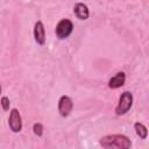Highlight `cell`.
Returning <instances> with one entry per match:
<instances>
[{"mask_svg": "<svg viewBox=\"0 0 149 149\" xmlns=\"http://www.w3.org/2000/svg\"><path fill=\"white\" fill-rule=\"evenodd\" d=\"M100 146L105 149H130V140L121 134L106 135L100 139Z\"/></svg>", "mask_w": 149, "mask_h": 149, "instance_id": "obj_1", "label": "cell"}, {"mask_svg": "<svg viewBox=\"0 0 149 149\" xmlns=\"http://www.w3.org/2000/svg\"><path fill=\"white\" fill-rule=\"evenodd\" d=\"M132 105H133V94L130 92H128V91H125L120 95L119 104L115 107V113L118 115H123L130 109Z\"/></svg>", "mask_w": 149, "mask_h": 149, "instance_id": "obj_2", "label": "cell"}, {"mask_svg": "<svg viewBox=\"0 0 149 149\" xmlns=\"http://www.w3.org/2000/svg\"><path fill=\"white\" fill-rule=\"evenodd\" d=\"M73 30V24L70 20L68 19H63L58 22L57 27H56V35L58 38L63 40V38H66L70 36V34L72 33Z\"/></svg>", "mask_w": 149, "mask_h": 149, "instance_id": "obj_3", "label": "cell"}, {"mask_svg": "<svg viewBox=\"0 0 149 149\" xmlns=\"http://www.w3.org/2000/svg\"><path fill=\"white\" fill-rule=\"evenodd\" d=\"M8 125L12 132L14 133H19L22 129V120H21V115L20 112L16 108H13L10 111L9 114V119H8Z\"/></svg>", "mask_w": 149, "mask_h": 149, "instance_id": "obj_4", "label": "cell"}, {"mask_svg": "<svg viewBox=\"0 0 149 149\" xmlns=\"http://www.w3.org/2000/svg\"><path fill=\"white\" fill-rule=\"evenodd\" d=\"M73 107V102L71 100L70 97L68 95H63L61 97L59 101H58V112L61 114V116H68L70 114V112L72 111Z\"/></svg>", "mask_w": 149, "mask_h": 149, "instance_id": "obj_5", "label": "cell"}, {"mask_svg": "<svg viewBox=\"0 0 149 149\" xmlns=\"http://www.w3.org/2000/svg\"><path fill=\"white\" fill-rule=\"evenodd\" d=\"M34 37L37 44L43 45L45 42V30H44V26L41 21H37L35 23L34 27Z\"/></svg>", "mask_w": 149, "mask_h": 149, "instance_id": "obj_6", "label": "cell"}, {"mask_svg": "<svg viewBox=\"0 0 149 149\" xmlns=\"http://www.w3.org/2000/svg\"><path fill=\"white\" fill-rule=\"evenodd\" d=\"M126 81V76L123 72H118L115 76H113L109 81H108V86L109 88H119L121 86H123Z\"/></svg>", "mask_w": 149, "mask_h": 149, "instance_id": "obj_7", "label": "cell"}, {"mask_svg": "<svg viewBox=\"0 0 149 149\" xmlns=\"http://www.w3.org/2000/svg\"><path fill=\"white\" fill-rule=\"evenodd\" d=\"M73 12L76 14V16L79 19V20H86L88 19V15H90V12H88V8L86 5L81 3V2H78L76 3L74 8H73Z\"/></svg>", "mask_w": 149, "mask_h": 149, "instance_id": "obj_8", "label": "cell"}, {"mask_svg": "<svg viewBox=\"0 0 149 149\" xmlns=\"http://www.w3.org/2000/svg\"><path fill=\"white\" fill-rule=\"evenodd\" d=\"M134 128H135V132L137 134V136L142 140H146L147 136H148V130H147V127L141 123V122H135L134 123Z\"/></svg>", "mask_w": 149, "mask_h": 149, "instance_id": "obj_9", "label": "cell"}, {"mask_svg": "<svg viewBox=\"0 0 149 149\" xmlns=\"http://www.w3.org/2000/svg\"><path fill=\"white\" fill-rule=\"evenodd\" d=\"M33 130H34V134H35V135L42 136V134H43V126H42L40 122H36V123H34V126H33Z\"/></svg>", "mask_w": 149, "mask_h": 149, "instance_id": "obj_10", "label": "cell"}, {"mask_svg": "<svg viewBox=\"0 0 149 149\" xmlns=\"http://www.w3.org/2000/svg\"><path fill=\"white\" fill-rule=\"evenodd\" d=\"M1 106H2V108H3V111H8L9 109V99L7 98V97H2L1 98Z\"/></svg>", "mask_w": 149, "mask_h": 149, "instance_id": "obj_11", "label": "cell"}, {"mask_svg": "<svg viewBox=\"0 0 149 149\" xmlns=\"http://www.w3.org/2000/svg\"><path fill=\"white\" fill-rule=\"evenodd\" d=\"M0 93H1V85H0Z\"/></svg>", "mask_w": 149, "mask_h": 149, "instance_id": "obj_12", "label": "cell"}]
</instances>
